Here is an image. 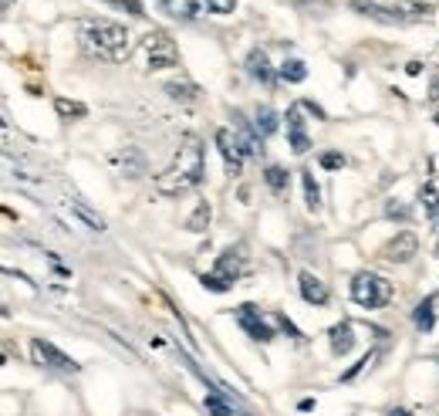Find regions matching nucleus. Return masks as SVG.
I'll list each match as a JSON object with an SVG mask.
<instances>
[{"instance_id": "b1692460", "label": "nucleus", "mask_w": 439, "mask_h": 416, "mask_svg": "<svg viewBox=\"0 0 439 416\" xmlns=\"http://www.w3.org/2000/svg\"><path fill=\"white\" fill-rule=\"evenodd\" d=\"M220 396H223V393H210V396L203 399L206 413H213V416H234V406H230V403H223Z\"/></svg>"}, {"instance_id": "4c0bfd02", "label": "nucleus", "mask_w": 439, "mask_h": 416, "mask_svg": "<svg viewBox=\"0 0 439 416\" xmlns=\"http://www.w3.org/2000/svg\"><path fill=\"white\" fill-rule=\"evenodd\" d=\"M297 410H301V413H311V410H315V399H301Z\"/></svg>"}, {"instance_id": "20e7f679", "label": "nucleus", "mask_w": 439, "mask_h": 416, "mask_svg": "<svg viewBox=\"0 0 439 416\" xmlns=\"http://www.w3.org/2000/svg\"><path fill=\"white\" fill-rule=\"evenodd\" d=\"M142 54H146V65H149L153 72H162V68L179 65V47H176V41H172L166 31H153V34H146V41H142Z\"/></svg>"}, {"instance_id": "e433bc0d", "label": "nucleus", "mask_w": 439, "mask_h": 416, "mask_svg": "<svg viewBox=\"0 0 439 416\" xmlns=\"http://www.w3.org/2000/svg\"><path fill=\"white\" fill-rule=\"evenodd\" d=\"M301 105H304V109H308V112H311V116H315V119H328V116H324V109H321V105H315V102H311V98H304V102H301Z\"/></svg>"}, {"instance_id": "5701e85b", "label": "nucleus", "mask_w": 439, "mask_h": 416, "mask_svg": "<svg viewBox=\"0 0 439 416\" xmlns=\"http://www.w3.org/2000/svg\"><path fill=\"white\" fill-rule=\"evenodd\" d=\"M54 109H58V116H61V119H85V116H88V105L71 102V98H58V102H54Z\"/></svg>"}, {"instance_id": "2eb2a0df", "label": "nucleus", "mask_w": 439, "mask_h": 416, "mask_svg": "<svg viewBox=\"0 0 439 416\" xmlns=\"http://www.w3.org/2000/svg\"><path fill=\"white\" fill-rule=\"evenodd\" d=\"M234 135H237L243 156H254V153L260 149V135H257V129H250V125H247V119H243L240 112H234Z\"/></svg>"}, {"instance_id": "393cba45", "label": "nucleus", "mask_w": 439, "mask_h": 416, "mask_svg": "<svg viewBox=\"0 0 439 416\" xmlns=\"http://www.w3.org/2000/svg\"><path fill=\"white\" fill-rule=\"evenodd\" d=\"M264 179H267V186H271L274 193H284V190H287V169L284 166H267Z\"/></svg>"}, {"instance_id": "aec40b11", "label": "nucleus", "mask_w": 439, "mask_h": 416, "mask_svg": "<svg viewBox=\"0 0 439 416\" xmlns=\"http://www.w3.org/2000/svg\"><path fill=\"white\" fill-rule=\"evenodd\" d=\"M278 75L284 78V82H291V85H297V82H304L308 78V68H304V61H297V58H291V61H284L278 68Z\"/></svg>"}, {"instance_id": "7ed1b4c3", "label": "nucleus", "mask_w": 439, "mask_h": 416, "mask_svg": "<svg viewBox=\"0 0 439 416\" xmlns=\"http://www.w3.org/2000/svg\"><path fill=\"white\" fill-rule=\"evenodd\" d=\"M389 298H392V285H389L385 278H379V274H372V271H361V274L352 278V301L361 305V308H368V311L385 308Z\"/></svg>"}, {"instance_id": "dca6fc26", "label": "nucleus", "mask_w": 439, "mask_h": 416, "mask_svg": "<svg viewBox=\"0 0 439 416\" xmlns=\"http://www.w3.org/2000/svg\"><path fill=\"white\" fill-rule=\"evenodd\" d=\"M68 210L78 217V220L85 223V227H88V230H98V234L105 230V217H102V213H95V210L88 207L85 200H78V197H68Z\"/></svg>"}, {"instance_id": "f8f14e48", "label": "nucleus", "mask_w": 439, "mask_h": 416, "mask_svg": "<svg viewBox=\"0 0 439 416\" xmlns=\"http://www.w3.org/2000/svg\"><path fill=\"white\" fill-rule=\"evenodd\" d=\"M328 342H331V352H335V355H348V352L355 349L359 335H355V329H352V322H338V325H331Z\"/></svg>"}, {"instance_id": "39448f33", "label": "nucleus", "mask_w": 439, "mask_h": 416, "mask_svg": "<svg viewBox=\"0 0 439 416\" xmlns=\"http://www.w3.org/2000/svg\"><path fill=\"white\" fill-rule=\"evenodd\" d=\"M31 355H34V362L38 366H44V369H54V373H78L81 366L75 362V359H68L61 349H54L51 342H44V338H34L31 342Z\"/></svg>"}, {"instance_id": "6ab92c4d", "label": "nucleus", "mask_w": 439, "mask_h": 416, "mask_svg": "<svg viewBox=\"0 0 439 416\" xmlns=\"http://www.w3.org/2000/svg\"><path fill=\"white\" fill-rule=\"evenodd\" d=\"M433 294L429 298H423L419 305H416V311H412V322H416V329H423V332H433V325H436V315H433Z\"/></svg>"}, {"instance_id": "f3484780", "label": "nucleus", "mask_w": 439, "mask_h": 416, "mask_svg": "<svg viewBox=\"0 0 439 416\" xmlns=\"http://www.w3.org/2000/svg\"><path fill=\"white\" fill-rule=\"evenodd\" d=\"M419 200H423V210H426V217H429V223L439 230V186L429 179V183H423V190H419Z\"/></svg>"}, {"instance_id": "c85d7f7f", "label": "nucleus", "mask_w": 439, "mask_h": 416, "mask_svg": "<svg viewBox=\"0 0 439 416\" xmlns=\"http://www.w3.org/2000/svg\"><path fill=\"white\" fill-rule=\"evenodd\" d=\"M200 285L206 288V292H216V294H223V292L234 288L230 281H223V278H216V274H200Z\"/></svg>"}, {"instance_id": "473e14b6", "label": "nucleus", "mask_w": 439, "mask_h": 416, "mask_svg": "<svg viewBox=\"0 0 439 416\" xmlns=\"http://www.w3.org/2000/svg\"><path fill=\"white\" fill-rule=\"evenodd\" d=\"M105 3H112V7H122V10H128L132 17H142V14H146L142 0H105Z\"/></svg>"}, {"instance_id": "f257e3e1", "label": "nucleus", "mask_w": 439, "mask_h": 416, "mask_svg": "<svg viewBox=\"0 0 439 416\" xmlns=\"http://www.w3.org/2000/svg\"><path fill=\"white\" fill-rule=\"evenodd\" d=\"M203 173H206V163H203V142L193 135V132H186V135L179 139L176 160L156 176V190H159L162 197H183L186 190L200 186Z\"/></svg>"}, {"instance_id": "412c9836", "label": "nucleus", "mask_w": 439, "mask_h": 416, "mask_svg": "<svg viewBox=\"0 0 439 416\" xmlns=\"http://www.w3.org/2000/svg\"><path fill=\"white\" fill-rule=\"evenodd\" d=\"M301 183H304V200H308V210H321V190L311 176V169H301Z\"/></svg>"}, {"instance_id": "a19ab883", "label": "nucleus", "mask_w": 439, "mask_h": 416, "mask_svg": "<svg viewBox=\"0 0 439 416\" xmlns=\"http://www.w3.org/2000/svg\"><path fill=\"white\" fill-rule=\"evenodd\" d=\"M436 125H439V112H436Z\"/></svg>"}, {"instance_id": "9b49d317", "label": "nucleus", "mask_w": 439, "mask_h": 416, "mask_svg": "<svg viewBox=\"0 0 439 416\" xmlns=\"http://www.w3.org/2000/svg\"><path fill=\"white\" fill-rule=\"evenodd\" d=\"M301 298H304L308 305L321 308V305H328L331 292H328V285L321 281L318 274H311V271H301Z\"/></svg>"}, {"instance_id": "f704fd0d", "label": "nucleus", "mask_w": 439, "mask_h": 416, "mask_svg": "<svg viewBox=\"0 0 439 416\" xmlns=\"http://www.w3.org/2000/svg\"><path fill=\"white\" fill-rule=\"evenodd\" d=\"M206 7H210L213 14H230V10L237 7V0H206Z\"/></svg>"}, {"instance_id": "79ce46f5", "label": "nucleus", "mask_w": 439, "mask_h": 416, "mask_svg": "<svg viewBox=\"0 0 439 416\" xmlns=\"http://www.w3.org/2000/svg\"><path fill=\"white\" fill-rule=\"evenodd\" d=\"M7 3H10V0H3V7H7Z\"/></svg>"}, {"instance_id": "cd10ccee", "label": "nucleus", "mask_w": 439, "mask_h": 416, "mask_svg": "<svg viewBox=\"0 0 439 416\" xmlns=\"http://www.w3.org/2000/svg\"><path fill=\"white\" fill-rule=\"evenodd\" d=\"M379 355H382V352H379V349H375V352H368V355H361L359 362H355V366H352V369H348V373L341 375V379H345V382H352V379H355V375H359V373H365V369H368V366H375V359H379Z\"/></svg>"}, {"instance_id": "f03ea898", "label": "nucleus", "mask_w": 439, "mask_h": 416, "mask_svg": "<svg viewBox=\"0 0 439 416\" xmlns=\"http://www.w3.org/2000/svg\"><path fill=\"white\" fill-rule=\"evenodd\" d=\"M78 44L98 61H122L128 54V31L105 17H85L78 24Z\"/></svg>"}, {"instance_id": "423d86ee", "label": "nucleus", "mask_w": 439, "mask_h": 416, "mask_svg": "<svg viewBox=\"0 0 439 416\" xmlns=\"http://www.w3.org/2000/svg\"><path fill=\"white\" fill-rule=\"evenodd\" d=\"M234 315H237L240 329L250 335L254 342H271V338H274V329L260 318V308H257V305H240Z\"/></svg>"}, {"instance_id": "a878e982", "label": "nucleus", "mask_w": 439, "mask_h": 416, "mask_svg": "<svg viewBox=\"0 0 439 416\" xmlns=\"http://www.w3.org/2000/svg\"><path fill=\"white\" fill-rule=\"evenodd\" d=\"M206 223H210V204H200V207L193 210V217L186 220V227H190L193 234H203V230H206Z\"/></svg>"}, {"instance_id": "a211bd4d", "label": "nucleus", "mask_w": 439, "mask_h": 416, "mask_svg": "<svg viewBox=\"0 0 439 416\" xmlns=\"http://www.w3.org/2000/svg\"><path fill=\"white\" fill-rule=\"evenodd\" d=\"M254 129H257V135H260V139L274 135V132H278V112H274L271 105H260V109H257V116H254Z\"/></svg>"}, {"instance_id": "2f4dec72", "label": "nucleus", "mask_w": 439, "mask_h": 416, "mask_svg": "<svg viewBox=\"0 0 439 416\" xmlns=\"http://www.w3.org/2000/svg\"><path fill=\"white\" fill-rule=\"evenodd\" d=\"M385 217H389V220H402V223H405V220H409V207H405V204H399V200H389V204H385Z\"/></svg>"}, {"instance_id": "58836bf2", "label": "nucleus", "mask_w": 439, "mask_h": 416, "mask_svg": "<svg viewBox=\"0 0 439 416\" xmlns=\"http://www.w3.org/2000/svg\"><path fill=\"white\" fill-rule=\"evenodd\" d=\"M405 72H409V75H419V72H423V65H419V61H409V65H405Z\"/></svg>"}, {"instance_id": "c756f323", "label": "nucleus", "mask_w": 439, "mask_h": 416, "mask_svg": "<svg viewBox=\"0 0 439 416\" xmlns=\"http://www.w3.org/2000/svg\"><path fill=\"white\" fill-rule=\"evenodd\" d=\"M271 322H274V325H278V329L287 335V338H304V335L297 332V325H294L287 315H280V311H274V315H271Z\"/></svg>"}, {"instance_id": "9d476101", "label": "nucleus", "mask_w": 439, "mask_h": 416, "mask_svg": "<svg viewBox=\"0 0 439 416\" xmlns=\"http://www.w3.org/2000/svg\"><path fill=\"white\" fill-rule=\"evenodd\" d=\"M352 3V10H359L361 17H368V21H379V24H402L405 21V14L399 10H392V7H382V3H375V0H348Z\"/></svg>"}, {"instance_id": "72a5a7b5", "label": "nucleus", "mask_w": 439, "mask_h": 416, "mask_svg": "<svg viewBox=\"0 0 439 416\" xmlns=\"http://www.w3.org/2000/svg\"><path fill=\"white\" fill-rule=\"evenodd\" d=\"M321 166L324 169H341L345 166V156H341V153H321Z\"/></svg>"}, {"instance_id": "0eeeda50", "label": "nucleus", "mask_w": 439, "mask_h": 416, "mask_svg": "<svg viewBox=\"0 0 439 416\" xmlns=\"http://www.w3.org/2000/svg\"><path fill=\"white\" fill-rule=\"evenodd\" d=\"M416 254H419V241H416V234H409V230L396 234V237L385 244V250H382V257L392 261V264H409Z\"/></svg>"}, {"instance_id": "6e6552de", "label": "nucleus", "mask_w": 439, "mask_h": 416, "mask_svg": "<svg viewBox=\"0 0 439 416\" xmlns=\"http://www.w3.org/2000/svg\"><path fill=\"white\" fill-rule=\"evenodd\" d=\"M301 102H294L291 109H287V139H291V149L297 153V156H304L308 149H311V139H308V132H304V119H301Z\"/></svg>"}, {"instance_id": "ea45409f", "label": "nucleus", "mask_w": 439, "mask_h": 416, "mask_svg": "<svg viewBox=\"0 0 439 416\" xmlns=\"http://www.w3.org/2000/svg\"><path fill=\"white\" fill-rule=\"evenodd\" d=\"M389 416H412V413H409V410H392Z\"/></svg>"}, {"instance_id": "7c9ffc66", "label": "nucleus", "mask_w": 439, "mask_h": 416, "mask_svg": "<svg viewBox=\"0 0 439 416\" xmlns=\"http://www.w3.org/2000/svg\"><path fill=\"white\" fill-rule=\"evenodd\" d=\"M122 169L128 173V176H142V156L139 153H122Z\"/></svg>"}, {"instance_id": "c9c22d12", "label": "nucleus", "mask_w": 439, "mask_h": 416, "mask_svg": "<svg viewBox=\"0 0 439 416\" xmlns=\"http://www.w3.org/2000/svg\"><path fill=\"white\" fill-rule=\"evenodd\" d=\"M429 102H439V68L433 72V82H429V95H426Z\"/></svg>"}, {"instance_id": "bb28decb", "label": "nucleus", "mask_w": 439, "mask_h": 416, "mask_svg": "<svg viewBox=\"0 0 439 416\" xmlns=\"http://www.w3.org/2000/svg\"><path fill=\"white\" fill-rule=\"evenodd\" d=\"M433 7H436V0H402L399 10H409V14H416V17H429L433 14Z\"/></svg>"}, {"instance_id": "4be33fe9", "label": "nucleus", "mask_w": 439, "mask_h": 416, "mask_svg": "<svg viewBox=\"0 0 439 416\" xmlns=\"http://www.w3.org/2000/svg\"><path fill=\"white\" fill-rule=\"evenodd\" d=\"M166 91H169V98H176V102H196V98H200L196 85H190V82H169Z\"/></svg>"}, {"instance_id": "1a4fd4ad", "label": "nucleus", "mask_w": 439, "mask_h": 416, "mask_svg": "<svg viewBox=\"0 0 439 416\" xmlns=\"http://www.w3.org/2000/svg\"><path fill=\"white\" fill-rule=\"evenodd\" d=\"M216 149H220V156H223V163H227V173H230V176L243 169V149H240L237 135H234L230 129H220V132H216Z\"/></svg>"}, {"instance_id": "4468645a", "label": "nucleus", "mask_w": 439, "mask_h": 416, "mask_svg": "<svg viewBox=\"0 0 439 416\" xmlns=\"http://www.w3.org/2000/svg\"><path fill=\"white\" fill-rule=\"evenodd\" d=\"M216 278H223V281H230V285H237V278L243 274V257H240V250H223L220 257H216V271H213Z\"/></svg>"}, {"instance_id": "ddd939ff", "label": "nucleus", "mask_w": 439, "mask_h": 416, "mask_svg": "<svg viewBox=\"0 0 439 416\" xmlns=\"http://www.w3.org/2000/svg\"><path fill=\"white\" fill-rule=\"evenodd\" d=\"M247 75L250 78H257L260 85H274V68H271V61H267V54L260 51V47H254L250 54H247Z\"/></svg>"}]
</instances>
